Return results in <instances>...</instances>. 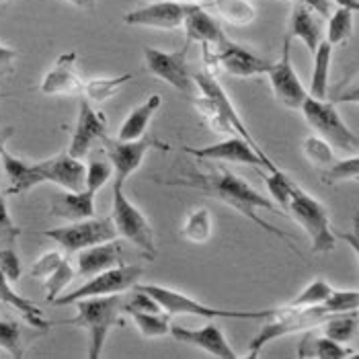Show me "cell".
<instances>
[{
	"mask_svg": "<svg viewBox=\"0 0 359 359\" xmlns=\"http://www.w3.org/2000/svg\"><path fill=\"white\" fill-rule=\"evenodd\" d=\"M165 185L189 187V189H195L199 194L214 197L216 201H220L224 205L241 212L247 220L257 224L265 232L273 234L276 238H279L281 243H285L290 249L294 250V252H298V257H300V250H298L294 238L287 232H283L281 228H277L271 222H267L265 218L259 216L261 210H265V212H279V208L271 201V197H265L263 194H259L252 185H249L245 179H241L238 175H234L232 170H228L226 166L220 165L212 172H195L191 177L170 179V181H165Z\"/></svg>",
	"mask_w": 359,
	"mask_h": 359,
	"instance_id": "1",
	"label": "cell"
},
{
	"mask_svg": "<svg viewBox=\"0 0 359 359\" xmlns=\"http://www.w3.org/2000/svg\"><path fill=\"white\" fill-rule=\"evenodd\" d=\"M191 79H194V86L199 90V97H195L194 105L203 115L205 123L220 136H241L243 140H247L261 156L269 158L261 150L257 140L252 138L247 123L243 121L241 113L236 111L232 99L228 97L224 86L218 83V79L208 70L191 72Z\"/></svg>",
	"mask_w": 359,
	"mask_h": 359,
	"instance_id": "2",
	"label": "cell"
},
{
	"mask_svg": "<svg viewBox=\"0 0 359 359\" xmlns=\"http://www.w3.org/2000/svg\"><path fill=\"white\" fill-rule=\"evenodd\" d=\"M76 314L64 325L79 327L88 332V359H99L103 353L105 341L115 327H121L123 314V294L84 298L76 300Z\"/></svg>",
	"mask_w": 359,
	"mask_h": 359,
	"instance_id": "3",
	"label": "cell"
},
{
	"mask_svg": "<svg viewBox=\"0 0 359 359\" xmlns=\"http://www.w3.org/2000/svg\"><path fill=\"white\" fill-rule=\"evenodd\" d=\"M279 212H285L302 226V230L312 241L314 252H331L334 249L337 230L331 226L329 210L296 183H292L283 201L279 203Z\"/></svg>",
	"mask_w": 359,
	"mask_h": 359,
	"instance_id": "4",
	"label": "cell"
},
{
	"mask_svg": "<svg viewBox=\"0 0 359 359\" xmlns=\"http://www.w3.org/2000/svg\"><path fill=\"white\" fill-rule=\"evenodd\" d=\"M334 312H331L325 304L318 306H281L276 308L273 314L267 320V325H263V329L252 337L249 345V358H259L261 349L265 345H269L271 341L294 334V332L302 331H314L318 329L329 316H332ZM341 314V312H339Z\"/></svg>",
	"mask_w": 359,
	"mask_h": 359,
	"instance_id": "5",
	"label": "cell"
},
{
	"mask_svg": "<svg viewBox=\"0 0 359 359\" xmlns=\"http://www.w3.org/2000/svg\"><path fill=\"white\" fill-rule=\"evenodd\" d=\"M136 285L158 302V306L163 308L166 316L189 314V316L210 318V320L212 318L265 320L276 310V308H271V310H224V308H214V306L203 304V302L195 300V298L175 290V287H166V285H158V283H136Z\"/></svg>",
	"mask_w": 359,
	"mask_h": 359,
	"instance_id": "6",
	"label": "cell"
},
{
	"mask_svg": "<svg viewBox=\"0 0 359 359\" xmlns=\"http://www.w3.org/2000/svg\"><path fill=\"white\" fill-rule=\"evenodd\" d=\"M300 111L304 115L306 123L316 132L318 138L325 140L334 152H341L345 156L358 154V134L347 128V123L339 115V111H337L332 101H329V99H314V97L308 95Z\"/></svg>",
	"mask_w": 359,
	"mask_h": 359,
	"instance_id": "7",
	"label": "cell"
},
{
	"mask_svg": "<svg viewBox=\"0 0 359 359\" xmlns=\"http://www.w3.org/2000/svg\"><path fill=\"white\" fill-rule=\"evenodd\" d=\"M109 216L115 224L117 236L130 241L144 255V259L148 261L156 259L154 230L150 222L146 220V216L138 210V205L128 199L123 185L119 183H113V208H111Z\"/></svg>",
	"mask_w": 359,
	"mask_h": 359,
	"instance_id": "8",
	"label": "cell"
},
{
	"mask_svg": "<svg viewBox=\"0 0 359 359\" xmlns=\"http://www.w3.org/2000/svg\"><path fill=\"white\" fill-rule=\"evenodd\" d=\"M144 276V269L140 265H115L105 271H99L95 276L86 277L81 287L68 292V294H60L52 304L55 306H68L74 304L76 300L84 298H101V296H113V294H126L130 292L140 279Z\"/></svg>",
	"mask_w": 359,
	"mask_h": 359,
	"instance_id": "9",
	"label": "cell"
},
{
	"mask_svg": "<svg viewBox=\"0 0 359 359\" xmlns=\"http://www.w3.org/2000/svg\"><path fill=\"white\" fill-rule=\"evenodd\" d=\"M46 236L54 241L55 245L64 252H79V250L101 245L117 238L115 224L111 216H90L84 220L68 222L66 226L60 228H50L46 230Z\"/></svg>",
	"mask_w": 359,
	"mask_h": 359,
	"instance_id": "10",
	"label": "cell"
},
{
	"mask_svg": "<svg viewBox=\"0 0 359 359\" xmlns=\"http://www.w3.org/2000/svg\"><path fill=\"white\" fill-rule=\"evenodd\" d=\"M101 144L113 166V183L119 185H126V181L142 166L150 150H168V144L148 134L138 140H109L105 136Z\"/></svg>",
	"mask_w": 359,
	"mask_h": 359,
	"instance_id": "11",
	"label": "cell"
},
{
	"mask_svg": "<svg viewBox=\"0 0 359 359\" xmlns=\"http://www.w3.org/2000/svg\"><path fill=\"white\" fill-rule=\"evenodd\" d=\"M203 57L208 64H216L224 72L238 76V79L263 76L271 68V60L257 55L245 46L230 41L228 37H224L220 43L212 48H203Z\"/></svg>",
	"mask_w": 359,
	"mask_h": 359,
	"instance_id": "12",
	"label": "cell"
},
{
	"mask_svg": "<svg viewBox=\"0 0 359 359\" xmlns=\"http://www.w3.org/2000/svg\"><path fill=\"white\" fill-rule=\"evenodd\" d=\"M185 152L194 154L197 161L201 163H232V165H247V166H263L267 168V172L277 170V166L273 165L271 158L261 156L247 140H243L241 136H226L216 144L203 146V148H183Z\"/></svg>",
	"mask_w": 359,
	"mask_h": 359,
	"instance_id": "13",
	"label": "cell"
},
{
	"mask_svg": "<svg viewBox=\"0 0 359 359\" xmlns=\"http://www.w3.org/2000/svg\"><path fill=\"white\" fill-rule=\"evenodd\" d=\"M267 79L271 84V90L276 99L287 109H300L304 99L308 97V90L300 81L298 72L294 70L292 64V39L285 37L281 46V55L276 62H271V68L267 70Z\"/></svg>",
	"mask_w": 359,
	"mask_h": 359,
	"instance_id": "14",
	"label": "cell"
},
{
	"mask_svg": "<svg viewBox=\"0 0 359 359\" xmlns=\"http://www.w3.org/2000/svg\"><path fill=\"white\" fill-rule=\"evenodd\" d=\"M144 64L152 76L170 84L179 93L189 95L191 88H195L191 70L187 64V46L183 50H177V52H163L156 48H144Z\"/></svg>",
	"mask_w": 359,
	"mask_h": 359,
	"instance_id": "15",
	"label": "cell"
},
{
	"mask_svg": "<svg viewBox=\"0 0 359 359\" xmlns=\"http://www.w3.org/2000/svg\"><path fill=\"white\" fill-rule=\"evenodd\" d=\"M105 136H107V117H105V113L95 109L88 99L81 101L74 134H72L70 146H68L66 152L72 154L74 158L84 161L86 154L93 152L95 144L103 142Z\"/></svg>",
	"mask_w": 359,
	"mask_h": 359,
	"instance_id": "16",
	"label": "cell"
},
{
	"mask_svg": "<svg viewBox=\"0 0 359 359\" xmlns=\"http://www.w3.org/2000/svg\"><path fill=\"white\" fill-rule=\"evenodd\" d=\"M185 15V4L177 0H156L150 4L138 6L123 15V23L130 27L161 29V31H175L181 27Z\"/></svg>",
	"mask_w": 359,
	"mask_h": 359,
	"instance_id": "17",
	"label": "cell"
},
{
	"mask_svg": "<svg viewBox=\"0 0 359 359\" xmlns=\"http://www.w3.org/2000/svg\"><path fill=\"white\" fill-rule=\"evenodd\" d=\"M79 52L70 50L55 57L54 66L46 72L39 90L48 97H76L83 93L84 81L76 72Z\"/></svg>",
	"mask_w": 359,
	"mask_h": 359,
	"instance_id": "18",
	"label": "cell"
},
{
	"mask_svg": "<svg viewBox=\"0 0 359 359\" xmlns=\"http://www.w3.org/2000/svg\"><path fill=\"white\" fill-rule=\"evenodd\" d=\"M175 341L185 343L189 347L201 349L208 355L218 359H236L238 355L234 353L232 345L228 343L226 334L216 323H208L199 329H185L179 325H170V332H168Z\"/></svg>",
	"mask_w": 359,
	"mask_h": 359,
	"instance_id": "19",
	"label": "cell"
},
{
	"mask_svg": "<svg viewBox=\"0 0 359 359\" xmlns=\"http://www.w3.org/2000/svg\"><path fill=\"white\" fill-rule=\"evenodd\" d=\"M43 183H54L64 191L84 189V170L86 166L81 158H74L68 152H60L52 158L35 163Z\"/></svg>",
	"mask_w": 359,
	"mask_h": 359,
	"instance_id": "20",
	"label": "cell"
},
{
	"mask_svg": "<svg viewBox=\"0 0 359 359\" xmlns=\"http://www.w3.org/2000/svg\"><path fill=\"white\" fill-rule=\"evenodd\" d=\"M181 27L185 29L187 43L197 41L203 48H212L226 37L220 23L214 19V15L205 6H199V4H185Z\"/></svg>",
	"mask_w": 359,
	"mask_h": 359,
	"instance_id": "21",
	"label": "cell"
},
{
	"mask_svg": "<svg viewBox=\"0 0 359 359\" xmlns=\"http://www.w3.org/2000/svg\"><path fill=\"white\" fill-rule=\"evenodd\" d=\"M121 259H123V245L117 238H113V241H107V243L79 250L74 271H76L79 277L86 279V277L99 273V271H105L109 267L121 265L123 263Z\"/></svg>",
	"mask_w": 359,
	"mask_h": 359,
	"instance_id": "22",
	"label": "cell"
},
{
	"mask_svg": "<svg viewBox=\"0 0 359 359\" xmlns=\"http://www.w3.org/2000/svg\"><path fill=\"white\" fill-rule=\"evenodd\" d=\"M0 165L4 168V175H6V181H8L6 195H23L31 191L33 187H37V185L43 183V179H41V175H39L35 163L29 165L25 161L13 156L6 150V146L0 152Z\"/></svg>",
	"mask_w": 359,
	"mask_h": 359,
	"instance_id": "23",
	"label": "cell"
},
{
	"mask_svg": "<svg viewBox=\"0 0 359 359\" xmlns=\"http://www.w3.org/2000/svg\"><path fill=\"white\" fill-rule=\"evenodd\" d=\"M95 197L97 195L81 189V191H64L55 195L54 201H52V214L55 218H62V220L76 222L84 220V218H90V216H97V210H95Z\"/></svg>",
	"mask_w": 359,
	"mask_h": 359,
	"instance_id": "24",
	"label": "cell"
},
{
	"mask_svg": "<svg viewBox=\"0 0 359 359\" xmlns=\"http://www.w3.org/2000/svg\"><path fill=\"white\" fill-rule=\"evenodd\" d=\"M287 37L290 39H300L310 54H314V50L318 48V43L323 41L320 21L316 19V15L310 8H306L304 4H300V2H294L292 15H290V31H287Z\"/></svg>",
	"mask_w": 359,
	"mask_h": 359,
	"instance_id": "25",
	"label": "cell"
},
{
	"mask_svg": "<svg viewBox=\"0 0 359 359\" xmlns=\"http://www.w3.org/2000/svg\"><path fill=\"white\" fill-rule=\"evenodd\" d=\"M163 105V97L158 93L150 95L144 103H140L134 111L128 113V117L123 119L119 132H117V140H138L146 134L152 117L156 115V111Z\"/></svg>",
	"mask_w": 359,
	"mask_h": 359,
	"instance_id": "26",
	"label": "cell"
},
{
	"mask_svg": "<svg viewBox=\"0 0 359 359\" xmlns=\"http://www.w3.org/2000/svg\"><path fill=\"white\" fill-rule=\"evenodd\" d=\"M314 70L310 76V88L308 95L314 99H329V81H331V64H332V46L323 39L318 48L314 50Z\"/></svg>",
	"mask_w": 359,
	"mask_h": 359,
	"instance_id": "27",
	"label": "cell"
},
{
	"mask_svg": "<svg viewBox=\"0 0 359 359\" xmlns=\"http://www.w3.org/2000/svg\"><path fill=\"white\" fill-rule=\"evenodd\" d=\"M300 358H316V359H347L355 358L358 351L345 347L343 343H337L325 334H308L302 345H300V351H298Z\"/></svg>",
	"mask_w": 359,
	"mask_h": 359,
	"instance_id": "28",
	"label": "cell"
},
{
	"mask_svg": "<svg viewBox=\"0 0 359 359\" xmlns=\"http://www.w3.org/2000/svg\"><path fill=\"white\" fill-rule=\"evenodd\" d=\"M205 8H212L220 19L234 27H247L257 19V8L250 0H210Z\"/></svg>",
	"mask_w": 359,
	"mask_h": 359,
	"instance_id": "29",
	"label": "cell"
},
{
	"mask_svg": "<svg viewBox=\"0 0 359 359\" xmlns=\"http://www.w3.org/2000/svg\"><path fill=\"white\" fill-rule=\"evenodd\" d=\"M214 234V218L208 208H195L181 226V236L195 245H203Z\"/></svg>",
	"mask_w": 359,
	"mask_h": 359,
	"instance_id": "30",
	"label": "cell"
},
{
	"mask_svg": "<svg viewBox=\"0 0 359 359\" xmlns=\"http://www.w3.org/2000/svg\"><path fill=\"white\" fill-rule=\"evenodd\" d=\"M88 156V163H86V170H84V189L90 191V194H99L105 183H109L113 179V166H111V161L107 158L105 150L101 148L99 152L95 154H86Z\"/></svg>",
	"mask_w": 359,
	"mask_h": 359,
	"instance_id": "31",
	"label": "cell"
},
{
	"mask_svg": "<svg viewBox=\"0 0 359 359\" xmlns=\"http://www.w3.org/2000/svg\"><path fill=\"white\" fill-rule=\"evenodd\" d=\"M132 81H134V74H130V72L119 74V76L90 79V81H84L83 95L90 103H105V101H109V99H113L117 95V90L121 86H126Z\"/></svg>",
	"mask_w": 359,
	"mask_h": 359,
	"instance_id": "32",
	"label": "cell"
},
{
	"mask_svg": "<svg viewBox=\"0 0 359 359\" xmlns=\"http://www.w3.org/2000/svg\"><path fill=\"white\" fill-rule=\"evenodd\" d=\"M318 329H320V334L329 337V339L337 341V343L347 345L355 337V332H358V312L332 314Z\"/></svg>",
	"mask_w": 359,
	"mask_h": 359,
	"instance_id": "33",
	"label": "cell"
},
{
	"mask_svg": "<svg viewBox=\"0 0 359 359\" xmlns=\"http://www.w3.org/2000/svg\"><path fill=\"white\" fill-rule=\"evenodd\" d=\"M11 134H13V128L0 130V152L6 146V140L11 138ZM19 234H21V230H19V226L11 218L6 199H4V194L0 189V247H15Z\"/></svg>",
	"mask_w": 359,
	"mask_h": 359,
	"instance_id": "34",
	"label": "cell"
},
{
	"mask_svg": "<svg viewBox=\"0 0 359 359\" xmlns=\"http://www.w3.org/2000/svg\"><path fill=\"white\" fill-rule=\"evenodd\" d=\"M130 316L144 339H161L170 332V323L165 312H132Z\"/></svg>",
	"mask_w": 359,
	"mask_h": 359,
	"instance_id": "35",
	"label": "cell"
},
{
	"mask_svg": "<svg viewBox=\"0 0 359 359\" xmlns=\"http://www.w3.org/2000/svg\"><path fill=\"white\" fill-rule=\"evenodd\" d=\"M353 11L347 6H337V11L329 15V29H327V41L332 48L347 41L353 31Z\"/></svg>",
	"mask_w": 359,
	"mask_h": 359,
	"instance_id": "36",
	"label": "cell"
},
{
	"mask_svg": "<svg viewBox=\"0 0 359 359\" xmlns=\"http://www.w3.org/2000/svg\"><path fill=\"white\" fill-rule=\"evenodd\" d=\"M0 349L11 358H25V334L17 320H0Z\"/></svg>",
	"mask_w": 359,
	"mask_h": 359,
	"instance_id": "37",
	"label": "cell"
},
{
	"mask_svg": "<svg viewBox=\"0 0 359 359\" xmlns=\"http://www.w3.org/2000/svg\"><path fill=\"white\" fill-rule=\"evenodd\" d=\"M320 177L327 185L343 183V181H358L359 177V156L351 154L345 158H337L329 168L320 170Z\"/></svg>",
	"mask_w": 359,
	"mask_h": 359,
	"instance_id": "38",
	"label": "cell"
},
{
	"mask_svg": "<svg viewBox=\"0 0 359 359\" xmlns=\"http://www.w3.org/2000/svg\"><path fill=\"white\" fill-rule=\"evenodd\" d=\"M302 150L304 156L310 161V165L316 166L318 170H325L337 161V152L332 150L331 146L318 136H308L302 142Z\"/></svg>",
	"mask_w": 359,
	"mask_h": 359,
	"instance_id": "39",
	"label": "cell"
},
{
	"mask_svg": "<svg viewBox=\"0 0 359 359\" xmlns=\"http://www.w3.org/2000/svg\"><path fill=\"white\" fill-rule=\"evenodd\" d=\"M76 277V271L72 267V263L68 259H64L55 271H52L50 276L43 279V285H46V300L48 302H54L55 298L72 283V279Z\"/></svg>",
	"mask_w": 359,
	"mask_h": 359,
	"instance_id": "40",
	"label": "cell"
},
{
	"mask_svg": "<svg viewBox=\"0 0 359 359\" xmlns=\"http://www.w3.org/2000/svg\"><path fill=\"white\" fill-rule=\"evenodd\" d=\"M332 287L331 283L327 281V279H323V277H316V279H312L308 285H306L304 290L290 302V306H318V304H325V300L329 298L332 294Z\"/></svg>",
	"mask_w": 359,
	"mask_h": 359,
	"instance_id": "41",
	"label": "cell"
},
{
	"mask_svg": "<svg viewBox=\"0 0 359 359\" xmlns=\"http://www.w3.org/2000/svg\"><path fill=\"white\" fill-rule=\"evenodd\" d=\"M134 292H126L123 296V312L126 314H132V312H163V308L158 306V302L148 296L144 290H140L138 285L132 287Z\"/></svg>",
	"mask_w": 359,
	"mask_h": 359,
	"instance_id": "42",
	"label": "cell"
},
{
	"mask_svg": "<svg viewBox=\"0 0 359 359\" xmlns=\"http://www.w3.org/2000/svg\"><path fill=\"white\" fill-rule=\"evenodd\" d=\"M325 306L339 314V312H358L359 292L358 290H332V294L325 300Z\"/></svg>",
	"mask_w": 359,
	"mask_h": 359,
	"instance_id": "43",
	"label": "cell"
},
{
	"mask_svg": "<svg viewBox=\"0 0 359 359\" xmlns=\"http://www.w3.org/2000/svg\"><path fill=\"white\" fill-rule=\"evenodd\" d=\"M0 273L11 283H17L21 279L23 267H21V259L15 247H0Z\"/></svg>",
	"mask_w": 359,
	"mask_h": 359,
	"instance_id": "44",
	"label": "cell"
},
{
	"mask_svg": "<svg viewBox=\"0 0 359 359\" xmlns=\"http://www.w3.org/2000/svg\"><path fill=\"white\" fill-rule=\"evenodd\" d=\"M66 257H64V252L62 250H48V252H43L33 265H31V277H35V279H46V277L50 276L52 271H55V267L64 261Z\"/></svg>",
	"mask_w": 359,
	"mask_h": 359,
	"instance_id": "45",
	"label": "cell"
},
{
	"mask_svg": "<svg viewBox=\"0 0 359 359\" xmlns=\"http://www.w3.org/2000/svg\"><path fill=\"white\" fill-rule=\"evenodd\" d=\"M300 4H304L306 8H310L316 17L329 19L331 15V0H296Z\"/></svg>",
	"mask_w": 359,
	"mask_h": 359,
	"instance_id": "46",
	"label": "cell"
},
{
	"mask_svg": "<svg viewBox=\"0 0 359 359\" xmlns=\"http://www.w3.org/2000/svg\"><path fill=\"white\" fill-rule=\"evenodd\" d=\"M19 52L13 50V48H6L0 43V74L2 72H11L13 70V62L17 60Z\"/></svg>",
	"mask_w": 359,
	"mask_h": 359,
	"instance_id": "47",
	"label": "cell"
},
{
	"mask_svg": "<svg viewBox=\"0 0 359 359\" xmlns=\"http://www.w3.org/2000/svg\"><path fill=\"white\" fill-rule=\"evenodd\" d=\"M64 2H70L72 6H79L84 11H93L97 6V0H64Z\"/></svg>",
	"mask_w": 359,
	"mask_h": 359,
	"instance_id": "48",
	"label": "cell"
},
{
	"mask_svg": "<svg viewBox=\"0 0 359 359\" xmlns=\"http://www.w3.org/2000/svg\"><path fill=\"white\" fill-rule=\"evenodd\" d=\"M339 6H347V8H351L353 13H358L359 11V2L358 0H334Z\"/></svg>",
	"mask_w": 359,
	"mask_h": 359,
	"instance_id": "49",
	"label": "cell"
},
{
	"mask_svg": "<svg viewBox=\"0 0 359 359\" xmlns=\"http://www.w3.org/2000/svg\"><path fill=\"white\" fill-rule=\"evenodd\" d=\"M177 2H181V4H199V6H205L210 0H177Z\"/></svg>",
	"mask_w": 359,
	"mask_h": 359,
	"instance_id": "50",
	"label": "cell"
},
{
	"mask_svg": "<svg viewBox=\"0 0 359 359\" xmlns=\"http://www.w3.org/2000/svg\"><path fill=\"white\" fill-rule=\"evenodd\" d=\"M2 2H8V0H0V4H2Z\"/></svg>",
	"mask_w": 359,
	"mask_h": 359,
	"instance_id": "51",
	"label": "cell"
},
{
	"mask_svg": "<svg viewBox=\"0 0 359 359\" xmlns=\"http://www.w3.org/2000/svg\"><path fill=\"white\" fill-rule=\"evenodd\" d=\"M287 2H296V0H287Z\"/></svg>",
	"mask_w": 359,
	"mask_h": 359,
	"instance_id": "52",
	"label": "cell"
}]
</instances>
